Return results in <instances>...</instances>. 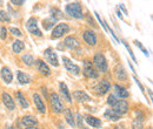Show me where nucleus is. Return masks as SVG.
Listing matches in <instances>:
<instances>
[{
	"label": "nucleus",
	"mask_w": 153,
	"mask_h": 129,
	"mask_svg": "<svg viewBox=\"0 0 153 129\" xmlns=\"http://www.w3.org/2000/svg\"><path fill=\"white\" fill-rule=\"evenodd\" d=\"M93 65L96 67L97 72H100V73H106L107 69H108V65H107V60L105 55L102 53H97L94 57H93Z\"/></svg>",
	"instance_id": "nucleus-1"
},
{
	"label": "nucleus",
	"mask_w": 153,
	"mask_h": 129,
	"mask_svg": "<svg viewBox=\"0 0 153 129\" xmlns=\"http://www.w3.org/2000/svg\"><path fill=\"white\" fill-rule=\"evenodd\" d=\"M66 13L68 15H71L72 18L74 19H82L84 15H82V7L80 4L78 2H71L68 5H66V8H65Z\"/></svg>",
	"instance_id": "nucleus-2"
},
{
	"label": "nucleus",
	"mask_w": 153,
	"mask_h": 129,
	"mask_svg": "<svg viewBox=\"0 0 153 129\" xmlns=\"http://www.w3.org/2000/svg\"><path fill=\"white\" fill-rule=\"evenodd\" d=\"M50 102H51V106H52V111H54L56 114H61L65 109L62 100H61V97L58 95L57 93H52L50 95Z\"/></svg>",
	"instance_id": "nucleus-3"
},
{
	"label": "nucleus",
	"mask_w": 153,
	"mask_h": 129,
	"mask_svg": "<svg viewBox=\"0 0 153 129\" xmlns=\"http://www.w3.org/2000/svg\"><path fill=\"white\" fill-rule=\"evenodd\" d=\"M82 74L87 79H97L99 76V73L96 71V68L93 67V63L90 60H85L84 61V68H82Z\"/></svg>",
	"instance_id": "nucleus-4"
},
{
	"label": "nucleus",
	"mask_w": 153,
	"mask_h": 129,
	"mask_svg": "<svg viewBox=\"0 0 153 129\" xmlns=\"http://www.w3.org/2000/svg\"><path fill=\"white\" fill-rule=\"evenodd\" d=\"M68 31H70V26L66 22H60V24L56 25V27L53 28L52 34H51V39H59L64 34H66Z\"/></svg>",
	"instance_id": "nucleus-5"
},
{
	"label": "nucleus",
	"mask_w": 153,
	"mask_h": 129,
	"mask_svg": "<svg viewBox=\"0 0 153 129\" xmlns=\"http://www.w3.org/2000/svg\"><path fill=\"white\" fill-rule=\"evenodd\" d=\"M26 28L27 31L32 34V35H36V37H42V33L41 31L39 29L38 27V21L36 18H30L26 21Z\"/></svg>",
	"instance_id": "nucleus-6"
},
{
	"label": "nucleus",
	"mask_w": 153,
	"mask_h": 129,
	"mask_svg": "<svg viewBox=\"0 0 153 129\" xmlns=\"http://www.w3.org/2000/svg\"><path fill=\"white\" fill-rule=\"evenodd\" d=\"M62 62H64V66H65V68L67 69L68 73L73 74V75H76V76H79V75H80V72H81L80 67H79L78 65H76V63H73L68 57L62 56Z\"/></svg>",
	"instance_id": "nucleus-7"
},
{
	"label": "nucleus",
	"mask_w": 153,
	"mask_h": 129,
	"mask_svg": "<svg viewBox=\"0 0 153 129\" xmlns=\"http://www.w3.org/2000/svg\"><path fill=\"white\" fill-rule=\"evenodd\" d=\"M112 109L118 113L119 115H124L126 113H128V109H130V106L127 103V101L125 100H118L114 105L112 106Z\"/></svg>",
	"instance_id": "nucleus-8"
},
{
	"label": "nucleus",
	"mask_w": 153,
	"mask_h": 129,
	"mask_svg": "<svg viewBox=\"0 0 153 129\" xmlns=\"http://www.w3.org/2000/svg\"><path fill=\"white\" fill-rule=\"evenodd\" d=\"M44 55H45V57H46L47 62H50L53 67H58V66H59V62H58V55H57V53L54 52V49H53V48H51V47L46 48V49L44 51Z\"/></svg>",
	"instance_id": "nucleus-9"
},
{
	"label": "nucleus",
	"mask_w": 153,
	"mask_h": 129,
	"mask_svg": "<svg viewBox=\"0 0 153 129\" xmlns=\"http://www.w3.org/2000/svg\"><path fill=\"white\" fill-rule=\"evenodd\" d=\"M110 89H111V83H110V81L102 79V80H100L99 83L97 85L96 93L98 95H105V94H107V93L110 92Z\"/></svg>",
	"instance_id": "nucleus-10"
},
{
	"label": "nucleus",
	"mask_w": 153,
	"mask_h": 129,
	"mask_svg": "<svg viewBox=\"0 0 153 129\" xmlns=\"http://www.w3.org/2000/svg\"><path fill=\"white\" fill-rule=\"evenodd\" d=\"M82 38L85 40V42L88 45V46H96L97 45V35L96 33L91 29H86L82 34Z\"/></svg>",
	"instance_id": "nucleus-11"
},
{
	"label": "nucleus",
	"mask_w": 153,
	"mask_h": 129,
	"mask_svg": "<svg viewBox=\"0 0 153 129\" xmlns=\"http://www.w3.org/2000/svg\"><path fill=\"white\" fill-rule=\"evenodd\" d=\"M84 120L86 121V123H87L88 126H91V127H93V128L100 129L101 126H102L101 120L98 119V117L92 116V115H85V116H84Z\"/></svg>",
	"instance_id": "nucleus-12"
},
{
	"label": "nucleus",
	"mask_w": 153,
	"mask_h": 129,
	"mask_svg": "<svg viewBox=\"0 0 153 129\" xmlns=\"http://www.w3.org/2000/svg\"><path fill=\"white\" fill-rule=\"evenodd\" d=\"M1 97H2L4 105L6 106L7 109H10V111H14L16 109V102H14V100L12 99V96L8 93H2Z\"/></svg>",
	"instance_id": "nucleus-13"
},
{
	"label": "nucleus",
	"mask_w": 153,
	"mask_h": 129,
	"mask_svg": "<svg viewBox=\"0 0 153 129\" xmlns=\"http://www.w3.org/2000/svg\"><path fill=\"white\" fill-rule=\"evenodd\" d=\"M33 101H34V105H36V107H37V109L39 111V113L45 114L46 113V106L44 103V100L41 99V96L39 95L38 93H34L33 94Z\"/></svg>",
	"instance_id": "nucleus-14"
},
{
	"label": "nucleus",
	"mask_w": 153,
	"mask_h": 129,
	"mask_svg": "<svg viewBox=\"0 0 153 129\" xmlns=\"http://www.w3.org/2000/svg\"><path fill=\"white\" fill-rule=\"evenodd\" d=\"M64 45L70 49H76L80 47V42L76 37H67L64 40Z\"/></svg>",
	"instance_id": "nucleus-15"
},
{
	"label": "nucleus",
	"mask_w": 153,
	"mask_h": 129,
	"mask_svg": "<svg viewBox=\"0 0 153 129\" xmlns=\"http://www.w3.org/2000/svg\"><path fill=\"white\" fill-rule=\"evenodd\" d=\"M114 75L119 81H126L127 80V72L123 67V65H117L114 67Z\"/></svg>",
	"instance_id": "nucleus-16"
},
{
	"label": "nucleus",
	"mask_w": 153,
	"mask_h": 129,
	"mask_svg": "<svg viewBox=\"0 0 153 129\" xmlns=\"http://www.w3.org/2000/svg\"><path fill=\"white\" fill-rule=\"evenodd\" d=\"M114 95L118 99H127L130 96V92L120 85H114Z\"/></svg>",
	"instance_id": "nucleus-17"
},
{
	"label": "nucleus",
	"mask_w": 153,
	"mask_h": 129,
	"mask_svg": "<svg viewBox=\"0 0 153 129\" xmlns=\"http://www.w3.org/2000/svg\"><path fill=\"white\" fill-rule=\"evenodd\" d=\"M59 88H60V93H61V95H62V97L67 101V102H72V95H71V93H70V89H68V87L66 86V83L65 82H60L59 83Z\"/></svg>",
	"instance_id": "nucleus-18"
},
{
	"label": "nucleus",
	"mask_w": 153,
	"mask_h": 129,
	"mask_svg": "<svg viewBox=\"0 0 153 129\" xmlns=\"http://www.w3.org/2000/svg\"><path fill=\"white\" fill-rule=\"evenodd\" d=\"M0 75H1V79L4 80V82L7 83V85L13 81V74H12L11 69L8 67H4L0 72Z\"/></svg>",
	"instance_id": "nucleus-19"
},
{
	"label": "nucleus",
	"mask_w": 153,
	"mask_h": 129,
	"mask_svg": "<svg viewBox=\"0 0 153 129\" xmlns=\"http://www.w3.org/2000/svg\"><path fill=\"white\" fill-rule=\"evenodd\" d=\"M73 97L78 102H88V101H91V97L84 91H74L73 92Z\"/></svg>",
	"instance_id": "nucleus-20"
},
{
	"label": "nucleus",
	"mask_w": 153,
	"mask_h": 129,
	"mask_svg": "<svg viewBox=\"0 0 153 129\" xmlns=\"http://www.w3.org/2000/svg\"><path fill=\"white\" fill-rule=\"evenodd\" d=\"M36 63H37V68H38L39 73H41L42 75H50L51 74V69H50V67L47 66V63L45 61L37 60Z\"/></svg>",
	"instance_id": "nucleus-21"
},
{
	"label": "nucleus",
	"mask_w": 153,
	"mask_h": 129,
	"mask_svg": "<svg viewBox=\"0 0 153 129\" xmlns=\"http://www.w3.org/2000/svg\"><path fill=\"white\" fill-rule=\"evenodd\" d=\"M21 122L24 126L26 127H33V126H37L38 125V120L36 116H32V115H26L21 119Z\"/></svg>",
	"instance_id": "nucleus-22"
},
{
	"label": "nucleus",
	"mask_w": 153,
	"mask_h": 129,
	"mask_svg": "<svg viewBox=\"0 0 153 129\" xmlns=\"http://www.w3.org/2000/svg\"><path fill=\"white\" fill-rule=\"evenodd\" d=\"M64 115H65L66 122H67L72 128H74V127H76V120H74V115H73V113H72V109H71V108L64 109Z\"/></svg>",
	"instance_id": "nucleus-23"
},
{
	"label": "nucleus",
	"mask_w": 153,
	"mask_h": 129,
	"mask_svg": "<svg viewBox=\"0 0 153 129\" xmlns=\"http://www.w3.org/2000/svg\"><path fill=\"white\" fill-rule=\"evenodd\" d=\"M104 117H105L106 120H108V121H119L120 117H121V115H119L118 113H115V111L111 108V109H106V111H105Z\"/></svg>",
	"instance_id": "nucleus-24"
},
{
	"label": "nucleus",
	"mask_w": 153,
	"mask_h": 129,
	"mask_svg": "<svg viewBox=\"0 0 153 129\" xmlns=\"http://www.w3.org/2000/svg\"><path fill=\"white\" fill-rule=\"evenodd\" d=\"M17 79H18L20 85H28V83L32 81V79H31V76H30L28 74L25 73V72H21V71H18V73H17Z\"/></svg>",
	"instance_id": "nucleus-25"
},
{
	"label": "nucleus",
	"mask_w": 153,
	"mask_h": 129,
	"mask_svg": "<svg viewBox=\"0 0 153 129\" xmlns=\"http://www.w3.org/2000/svg\"><path fill=\"white\" fill-rule=\"evenodd\" d=\"M57 22V19L53 17H47L42 20V27L45 31H50L51 28H53V25Z\"/></svg>",
	"instance_id": "nucleus-26"
},
{
	"label": "nucleus",
	"mask_w": 153,
	"mask_h": 129,
	"mask_svg": "<svg viewBox=\"0 0 153 129\" xmlns=\"http://www.w3.org/2000/svg\"><path fill=\"white\" fill-rule=\"evenodd\" d=\"M16 97H17L18 102H19L20 106H21L24 109H26V108H28V107H30V103H28V101L26 100L25 95H24V94H22L21 92H17V93H16Z\"/></svg>",
	"instance_id": "nucleus-27"
},
{
	"label": "nucleus",
	"mask_w": 153,
	"mask_h": 129,
	"mask_svg": "<svg viewBox=\"0 0 153 129\" xmlns=\"http://www.w3.org/2000/svg\"><path fill=\"white\" fill-rule=\"evenodd\" d=\"M24 48H25V43H24L22 41H20V40H16V41L13 42V45H12V51H13V53H16V54H19Z\"/></svg>",
	"instance_id": "nucleus-28"
},
{
	"label": "nucleus",
	"mask_w": 153,
	"mask_h": 129,
	"mask_svg": "<svg viewBox=\"0 0 153 129\" xmlns=\"http://www.w3.org/2000/svg\"><path fill=\"white\" fill-rule=\"evenodd\" d=\"M21 60H22V62H24L26 66H28V67H32V66H34V63H36L34 57L31 55V54H24V55L21 56Z\"/></svg>",
	"instance_id": "nucleus-29"
},
{
	"label": "nucleus",
	"mask_w": 153,
	"mask_h": 129,
	"mask_svg": "<svg viewBox=\"0 0 153 129\" xmlns=\"http://www.w3.org/2000/svg\"><path fill=\"white\" fill-rule=\"evenodd\" d=\"M74 120H76V127L79 129H82V127H84V117H82V115L80 114V113H78L76 115V119Z\"/></svg>",
	"instance_id": "nucleus-30"
},
{
	"label": "nucleus",
	"mask_w": 153,
	"mask_h": 129,
	"mask_svg": "<svg viewBox=\"0 0 153 129\" xmlns=\"http://www.w3.org/2000/svg\"><path fill=\"white\" fill-rule=\"evenodd\" d=\"M10 14L6 12V11H4V10H1L0 11V21L1 22H10Z\"/></svg>",
	"instance_id": "nucleus-31"
},
{
	"label": "nucleus",
	"mask_w": 153,
	"mask_h": 129,
	"mask_svg": "<svg viewBox=\"0 0 153 129\" xmlns=\"http://www.w3.org/2000/svg\"><path fill=\"white\" fill-rule=\"evenodd\" d=\"M118 100H119V99L115 96L114 94H110V95H108V97H107V103H108V106H110V107H112Z\"/></svg>",
	"instance_id": "nucleus-32"
},
{
	"label": "nucleus",
	"mask_w": 153,
	"mask_h": 129,
	"mask_svg": "<svg viewBox=\"0 0 153 129\" xmlns=\"http://www.w3.org/2000/svg\"><path fill=\"white\" fill-rule=\"evenodd\" d=\"M51 13H52V15H51V17L56 18L57 20L59 18H61V15H62L61 11H60V10H58V8H51Z\"/></svg>",
	"instance_id": "nucleus-33"
},
{
	"label": "nucleus",
	"mask_w": 153,
	"mask_h": 129,
	"mask_svg": "<svg viewBox=\"0 0 153 129\" xmlns=\"http://www.w3.org/2000/svg\"><path fill=\"white\" fill-rule=\"evenodd\" d=\"M123 43L125 45V47H126V49L128 51V53H130V55H131V57H132V60H133L134 62H137V57H135V55H134V53L132 52V49H131V47L128 46V43L125 41V40H123ZM138 63V62H137Z\"/></svg>",
	"instance_id": "nucleus-34"
},
{
	"label": "nucleus",
	"mask_w": 153,
	"mask_h": 129,
	"mask_svg": "<svg viewBox=\"0 0 153 129\" xmlns=\"http://www.w3.org/2000/svg\"><path fill=\"white\" fill-rule=\"evenodd\" d=\"M134 43H135V46H137V47H139V49H141V51H143V53H144L145 55L149 56V52H147V49H146V48H145V47L141 45V42H140V41L134 40Z\"/></svg>",
	"instance_id": "nucleus-35"
},
{
	"label": "nucleus",
	"mask_w": 153,
	"mask_h": 129,
	"mask_svg": "<svg viewBox=\"0 0 153 129\" xmlns=\"http://www.w3.org/2000/svg\"><path fill=\"white\" fill-rule=\"evenodd\" d=\"M135 115H137V117H135V120L137 121H140V122H144V120H145V114L143 113V111H135Z\"/></svg>",
	"instance_id": "nucleus-36"
},
{
	"label": "nucleus",
	"mask_w": 153,
	"mask_h": 129,
	"mask_svg": "<svg viewBox=\"0 0 153 129\" xmlns=\"http://www.w3.org/2000/svg\"><path fill=\"white\" fill-rule=\"evenodd\" d=\"M10 32H11V33H12L14 37H18V38L22 37V33H21V31H20V29H18V28L11 27V28H10Z\"/></svg>",
	"instance_id": "nucleus-37"
},
{
	"label": "nucleus",
	"mask_w": 153,
	"mask_h": 129,
	"mask_svg": "<svg viewBox=\"0 0 153 129\" xmlns=\"http://www.w3.org/2000/svg\"><path fill=\"white\" fill-rule=\"evenodd\" d=\"M132 129H144L143 122L137 121V120H133V122H132Z\"/></svg>",
	"instance_id": "nucleus-38"
},
{
	"label": "nucleus",
	"mask_w": 153,
	"mask_h": 129,
	"mask_svg": "<svg viewBox=\"0 0 153 129\" xmlns=\"http://www.w3.org/2000/svg\"><path fill=\"white\" fill-rule=\"evenodd\" d=\"M6 38H7V29H6V27H1L0 28V39L6 40Z\"/></svg>",
	"instance_id": "nucleus-39"
},
{
	"label": "nucleus",
	"mask_w": 153,
	"mask_h": 129,
	"mask_svg": "<svg viewBox=\"0 0 153 129\" xmlns=\"http://www.w3.org/2000/svg\"><path fill=\"white\" fill-rule=\"evenodd\" d=\"M133 79H134V81H135V83H137V85L139 86V88H140V91H141V92H144V91H145V88H144V86L141 85V82H140V80H139V79H138L137 76H133Z\"/></svg>",
	"instance_id": "nucleus-40"
},
{
	"label": "nucleus",
	"mask_w": 153,
	"mask_h": 129,
	"mask_svg": "<svg viewBox=\"0 0 153 129\" xmlns=\"http://www.w3.org/2000/svg\"><path fill=\"white\" fill-rule=\"evenodd\" d=\"M11 2L13 5H16V6H21L25 2V0H11Z\"/></svg>",
	"instance_id": "nucleus-41"
},
{
	"label": "nucleus",
	"mask_w": 153,
	"mask_h": 129,
	"mask_svg": "<svg viewBox=\"0 0 153 129\" xmlns=\"http://www.w3.org/2000/svg\"><path fill=\"white\" fill-rule=\"evenodd\" d=\"M86 18H87V20H88V22H91V24H92L93 26H96V24H94V21H93V19L91 18V14H87V17H86Z\"/></svg>",
	"instance_id": "nucleus-42"
},
{
	"label": "nucleus",
	"mask_w": 153,
	"mask_h": 129,
	"mask_svg": "<svg viewBox=\"0 0 153 129\" xmlns=\"http://www.w3.org/2000/svg\"><path fill=\"white\" fill-rule=\"evenodd\" d=\"M114 129H126V128H125V126L123 123H120V125H115Z\"/></svg>",
	"instance_id": "nucleus-43"
},
{
	"label": "nucleus",
	"mask_w": 153,
	"mask_h": 129,
	"mask_svg": "<svg viewBox=\"0 0 153 129\" xmlns=\"http://www.w3.org/2000/svg\"><path fill=\"white\" fill-rule=\"evenodd\" d=\"M120 8H121V10H123V11H124V12H125V14H128V13H127V10H126V8H125V6H124V5H123V4H121V5H120Z\"/></svg>",
	"instance_id": "nucleus-44"
},
{
	"label": "nucleus",
	"mask_w": 153,
	"mask_h": 129,
	"mask_svg": "<svg viewBox=\"0 0 153 129\" xmlns=\"http://www.w3.org/2000/svg\"><path fill=\"white\" fill-rule=\"evenodd\" d=\"M58 128H59V129H65V127H64V125H62L61 122H59V123H58Z\"/></svg>",
	"instance_id": "nucleus-45"
},
{
	"label": "nucleus",
	"mask_w": 153,
	"mask_h": 129,
	"mask_svg": "<svg viewBox=\"0 0 153 129\" xmlns=\"http://www.w3.org/2000/svg\"><path fill=\"white\" fill-rule=\"evenodd\" d=\"M117 14H118V17L120 19H123V15H121V13H120V11L119 10H117Z\"/></svg>",
	"instance_id": "nucleus-46"
},
{
	"label": "nucleus",
	"mask_w": 153,
	"mask_h": 129,
	"mask_svg": "<svg viewBox=\"0 0 153 129\" xmlns=\"http://www.w3.org/2000/svg\"><path fill=\"white\" fill-rule=\"evenodd\" d=\"M149 91V94H150V100H152V91L151 89H147Z\"/></svg>",
	"instance_id": "nucleus-47"
},
{
	"label": "nucleus",
	"mask_w": 153,
	"mask_h": 129,
	"mask_svg": "<svg viewBox=\"0 0 153 129\" xmlns=\"http://www.w3.org/2000/svg\"><path fill=\"white\" fill-rule=\"evenodd\" d=\"M128 66H130V68H131V71H132V72H134V68H133V66H132V65H131V63H130V62H128Z\"/></svg>",
	"instance_id": "nucleus-48"
},
{
	"label": "nucleus",
	"mask_w": 153,
	"mask_h": 129,
	"mask_svg": "<svg viewBox=\"0 0 153 129\" xmlns=\"http://www.w3.org/2000/svg\"><path fill=\"white\" fill-rule=\"evenodd\" d=\"M25 129H38V128H37V126H33V127H27V128Z\"/></svg>",
	"instance_id": "nucleus-49"
},
{
	"label": "nucleus",
	"mask_w": 153,
	"mask_h": 129,
	"mask_svg": "<svg viewBox=\"0 0 153 129\" xmlns=\"http://www.w3.org/2000/svg\"><path fill=\"white\" fill-rule=\"evenodd\" d=\"M82 129H91V128H88V127H82Z\"/></svg>",
	"instance_id": "nucleus-50"
},
{
	"label": "nucleus",
	"mask_w": 153,
	"mask_h": 129,
	"mask_svg": "<svg viewBox=\"0 0 153 129\" xmlns=\"http://www.w3.org/2000/svg\"><path fill=\"white\" fill-rule=\"evenodd\" d=\"M8 129H14V127H10Z\"/></svg>",
	"instance_id": "nucleus-51"
},
{
	"label": "nucleus",
	"mask_w": 153,
	"mask_h": 129,
	"mask_svg": "<svg viewBox=\"0 0 153 129\" xmlns=\"http://www.w3.org/2000/svg\"><path fill=\"white\" fill-rule=\"evenodd\" d=\"M147 129H153V128H152V127H149V128H147Z\"/></svg>",
	"instance_id": "nucleus-52"
}]
</instances>
